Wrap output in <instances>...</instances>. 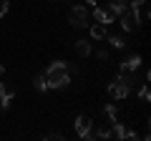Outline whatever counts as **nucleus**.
Returning a JSON list of instances; mask_svg holds the SVG:
<instances>
[{"instance_id": "nucleus-1", "label": "nucleus", "mask_w": 151, "mask_h": 141, "mask_svg": "<svg viewBox=\"0 0 151 141\" xmlns=\"http://www.w3.org/2000/svg\"><path fill=\"white\" fill-rule=\"evenodd\" d=\"M45 76V83H48V88H65L70 83V68L65 60H55V63H50V68L43 73Z\"/></svg>"}, {"instance_id": "nucleus-2", "label": "nucleus", "mask_w": 151, "mask_h": 141, "mask_svg": "<svg viewBox=\"0 0 151 141\" xmlns=\"http://www.w3.org/2000/svg\"><path fill=\"white\" fill-rule=\"evenodd\" d=\"M68 18H70V23H73L76 28H86V25H88V20H91V13H88L83 5H76L73 10H70V15H68Z\"/></svg>"}, {"instance_id": "nucleus-3", "label": "nucleus", "mask_w": 151, "mask_h": 141, "mask_svg": "<svg viewBox=\"0 0 151 141\" xmlns=\"http://www.w3.org/2000/svg\"><path fill=\"white\" fill-rule=\"evenodd\" d=\"M108 93H111V98H119V101H121V98H126V96L131 93V88L126 86L121 78H116V81L108 83Z\"/></svg>"}, {"instance_id": "nucleus-4", "label": "nucleus", "mask_w": 151, "mask_h": 141, "mask_svg": "<svg viewBox=\"0 0 151 141\" xmlns=\"http://www.w3.org/2000/svg\"><path fill=\"white\" fill-rule=\"evenodd\" d=\"M91 129H93L91 116H76V134L81 136V139H88L91 136Z\"/></svg>"}, {"instance_id": "nucleus-5", "label": "nucleus", "mask_w": 151, "mask_h": 141, "mask_svg": "<svg viewBox=\"0 0 151 141\" xmlns=\"http://www.w3.org/2000/svg\"><path fill=\"white\" fill-rule=\"evenodd\" d=\"M93 18H96V23H101V25H111V23H116V15H113L108 8H98V5H93V13H91Z\"/></svg>"}, {"instance_id": "nucleus-6", "label": "nucleus", "mask_w": 151, "mask_h": 141, "mask_svg": "<svg viewBox=\"0 0 151 141\" xmlns=\"http://www.w3.org/2000/svg\"><path fill=\"white\" fill-rule=\"evenodd\" d=\"M119 18H121V28H124L126 33H136V30H139V25H141V23L136 20L134 10H126V13H121Z\"/></svg>"}, {"instance_id": "nucleus-7", "label": "nucleus", "mask_w": 151, "mask_h": 141, "mask_svg": "<svg viewBox=\"0 0 151 141\" xmlns=\"http://www.w3.org/2000/svg\"><path fill=\"white\" fill-rule=\"evenodd\" d=\"M13 96H15V86H13V83H0V106H3V109L10 106Z\"/></svg>"}, {"instance_id": "nucleus-8", "label": "nucleus", "mask_w": 151, "mask_h": 141, "mask_svg": "<svg viewBox=\"0 0 151 141\" xmlns=\"http://www.w3.org/2000/svg\"><path fill=\"white\" fill-rule=\"evenodd\" d=\"M139 65H141V55H129V58L121 60V70H129V73L139 70Z\"/></svg>"}, {"instance_id": "nucleus-9", "label": "nucleus", "mask_w": 151, "mask_h": 141, "mask_svg": "<svg viewBox=\"0 0 151 141\" xmlns=\"http://www.w3.org/2000/svg\"><path fill=\"white\" fill-rule=\"evenodd\" d=\"M106 35H108L106 25H101V23H96V25H91V38H93V40H103Z\"/></svg>"}, {"instance_id": "nucleus-10", "label": "nucleus", "mask_w": 151, "mask_h": 141, "mask_svg": "<svg viewBox=\"0 0 151 141\" xmlns=\"http://www.w3.org/2000/svg\"><path fill=\"white\" fill-rule=\"evenodd\" d=\"M126 3H129V0H113L111 5H108V10H111L113 15H121V13L129 10V5H126Z\"/></svg>"}, {"instance_id": "nucleus-11", "label": "nucleus", "mask_w": 151, "mask_h": 141, "mask_svg": "<svg viewBox=\"0 0 151 141\" xmlns=\"http://www.w3.org/2000/svg\"><path fill=\"white\" fill-rule=\"evenodd\" d=\"M76 53L81 55V58L91 55V43H88V40H76Z\"/></svg>"}, {"instance_id": "nucleus-12", "label": "nucleus", "mask_w": 151, "mask_h": 141, "mask_svg": "<svg viewBox=\"0 0 151 141\" xmlns=\"http://www.w3.org/2000/svg\"><path fill=\"white\" fill-rule=\"evenodd\" d=\"M33 86H35V91H48V83H45V76H43V73L33 78Z\"/></svg>"}, {"instance_id": "nucleus-13", "label": "nucleus", "mask_w": 151, "mask_h": 141, "mask_svg": "<svg viewBox=\"0 0 151 141\" xmlns=\"http://www.w3.org/2000/svg\"><path fill=\"white\" fill-rule=\"evenodd\" d=\"M106 38H108V43H111L113 45V48H124V38H119V35H106Z\"/></svg>"}, {"instance_id": "nucleus-14", "label": "nucleus", "mask_w": 151, "mask_h": 141, "mask_svg": "<svg viewBox=\"0 0 151 141\" xmlns=\"http://www.w3.org/2000/svg\"><path fill=\"white\" fill-rule=\"evenodd\" d=\"M103 111H106L108 121H111V124H113V121H116V106H113V103H108V106H106V109H103Z\"/></svg>"}, {"instance_id": "nucleus-15", "label": "nucleus", "mask_w": 151, "mask_h": 141, "mask_svg": "<svg viewBox=\"0 0 151 141\" xmlns=\"http://www.w3.org/2000/svg\"><path fill=\"white\" fill-rule=\"evenodd\" d=\"M139 98H141V101H144V103H149V101H151V93H149V86H141V91H139Z\"/></svg>"}, {"instance_id": "nucleus-16", "label": "nucleus", "mask_w": 151, "mask_h": 141, "mask_svg": "<svg viewBox=\"0 0 151 141\" xmlns=\"http://www.w3.org/2000/svg\"><path fill=\"white\" fill-rule=\"evenodd\" d=\"M8 13V0H0V18Z\"/></svg>"}, {"instance_id": "nucleus-17", "label": "nucleus", "mask_w": 151, "mask_h": 141, "mask_svg": "<svg viewBox=\"0 0 151 141\" xmlns=\"http://www.w3.org/2000/svg\"><path fill=\"white\" fill-rule=\"evenodd\" d=\"M146 0H131V5H144Z\"/></svg>"}, {"instance_id": "nucleus-18", "label": "nucleus", "mask_w": 151, "mask_h": 141, "mask_svg": "<svg viewBox=\"0 0 151 141\" xmlns=\"http://www.w3.org/2000/svg\"><path fill=\"white\" fill-rule=\"evenodd\" d=\"M3 73H5V68H3V63H0V76H3Z\"/></svg>"}]
</instances>
